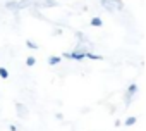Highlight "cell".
Segmentation results:
<instances>
[{
    "label": "cell",
    "instance_id": "1",
    "mask_svg": "<svg viewBox=\"0 0 146 131\" xmlns=\"http://www.w3.org/2000/svg\"><path fill=\"white\" fill-rule=\"evenodd\" d=\"M100 4H102V7L107 9L108 12H117V11H122V9H124L122 0H100Z\"/></svg>",
    "mask_w": 146,
    "mask_h": 131
},
{
    "label": "cell",
    "instance_id": "2",
    "mask_svg": "<svg viewBox=\"0 0 146 131\" xmlns=\"http://www.w3.org/2000/svg\"><path fill=\"white\" fill-rule=\"evenodd\" d=\"M16 112H17V116H19L21 119H24V117L28 116V107H26L24 104L17 102V104H16Z\"/></svg>",
    "mask_w": 146,
    "mask_h": 131
},
{
    "label": "cell",
    "instance_id": "3",
    "mask_svg": "<svg viewBox=\"0 0 146 131\" xmlns=\"http://www.w3.org/2000/svg\"><path fill=\"white\" fill-rule=\"evenodd\" d=\"M60 60H62V57H58V55H50L46 62H48L50 66H57V64H60Z\"/></svg>",
    "mask_w": 146,
    "mask_h": 131
},
{
    "label": "cell",
    "instance_id": "4",
    "mask_svg": "<svg viewBox=\"0 0 146 131\" xmlns=\"http://www.w3.org/2000/svg\"><path fill=\"white\" fill-rule=\"evenodd\" d=\"M84 57H88V59H93V60H103V57H102V55H98V53H93V52H86V53H84Z\"/></svg>",
    "mask_w": 146,
    "mask_h": 131
},
{
    "label": "cell",
    "instance_id": "5",
    "mask_svg": "<svg viewBox=\"0 0 146 131\" xmlns=\"http://www.w3.org/2000/svg\"><path fill=\"white\" fill-rule=\"evenodd\" d=\"M91 26H95V28H102V26H103V21H102L100 17H91Z\"/></svg>",
    "mask_w": 146,
    "mask_h": 131
},
{
    "label": "cell",
    "instance_id": "6",
    "mask_svg": "<svg viewBox=\"0 0 146 131\" xmlns=\"http://www.w3.org/2000/svg\"><path fill=\"white\" fill-rule=\"evenodd\" d=\"M136 92H137V85H136V83H131L125 93H129V95H132V97H134V93H136Z\"/></svg>",
    "mask_w": 146,
    "mask_h": 131
},
{
    "label": "cell",
    "instance_id": "7",
    "mask_svg": "<svg viewBox=\"0 0 146 131\" xmlns=\"http://www.w3.org/2000/svg\"><path fill=\"white\" fill-rule=\"evenodd\" d=\"M36 64V57H33V55H29L28 59H26V66L28 68H33V66Z\"/></svg>",
    "mask_w": 146,
    "mask_h": 131
},
{
    "label": "cell",
    "instance_id": "8",
    "mask_svg": "<svg viewBox=\"0 0 146 131\" xmlns=\"http://www.w3.org/2000/svg\"><path fill=\"white\" fill-rule=\"evenodd\" d=\"M136 121H137V119H136L134 116H129V117L125 119V122H124V124H125V126L129 128V126H132V124H136Z\"/></svg>",
    "mask_w": 146,
    "mask_h": 131
},
{
    "label": "cell",
    "instance_id": "9",
    "mask_svg": "<svg viewBox=\"0 0 146 131\" xmlns=\"http://www.w3.org/2000/svg\"><path fill=\"white\" fill-rule=\"evenodd\" d=\"M26 45H28V48H31V50H38V47H40V45H36L33 40H26Z\"/></svg>",
    "mask_w": 146,
    "mask_h": 131
},
{
    "label": "cell",
    "instance_id": "10",
    "mask_svg": "<svg viewBox=\"0 0 146 131\" xmlns=\"http://www.w3.org/2000/svg\"><path fill=\"white\" fill-rule=\"evenodd\" d=\"M0 78H2V80H7L9 78V71L5 68H0Z\"/></svg>",
    "mask_w": 146,
    "mask_h": 131
},
{
    "label": "cell",
    "instance_id": "11",
    "mask_svg": "<svg viewBox=\"0 0 146 131\" xmlns=\"http://www.w3.org/2000/svg\"><path fill=\"white\" fill-rule=\"evenodd\" d=\"M5 7H7L9 11H19V9H17V2H9Z\"/></svg>",
    "mask_w": 146,
    "mask_h": 131
},
{
    "label": "cell",
    "instance_id": "12",
    "mask_svg": "<svg viewBox=\"0 0 146 131\" xmlns=\"http://www.w3.org/2000/svg\"><path fill=\"white\" fill-rule=\"evenodd\" d=\"M9 129H11V131H17V128H16L14 124H11V126H9Z\"/></svg>",
    "mask_w": 146,
    "mask_h": 131
}]
</instances>
